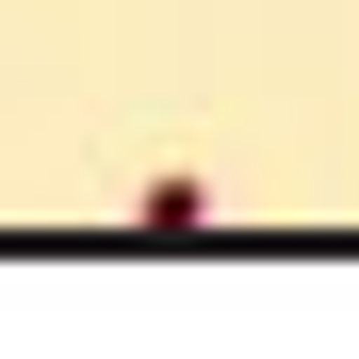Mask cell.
<instances>
[{"label": "cell", "instance_id": "1", "mask_svg": "<svg viewBox=\"0 0 359 359\" xmlns=\"http://www.w3.org/2000/svg\"><path fill=\"white\" fill-rule=\"evenodd\" d=\"M131 229H212V180H196V163H163L147 196H131Z\"/></svg>", "mask_w": 359, "mask_h": 359}]
</instances>
